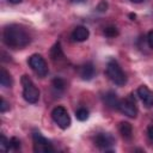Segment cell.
Returning <instances> with one entry per match:
<instances>
[{"label":"cell","mask_w":153,"mask_h":153,"mask_svg":"<svg viewBox=\"0 0 153 153\" xmlns=\"http://www.w3.org/2000/svg\"><path fill=\"white\" fill-rule=\"evenodd\" d=\"M0 149L4 152L10 149V140H7L4 134H1V137H0Z\"/></svg>","instance_id":"obj_18"},{"label":"cell","mask_w":153,"mask_h":153,"mask_svg":"<svg viewBox=\"0 0 153 153\" xmlns=\"http://www.w3.org/2000/svg\"><path fill=\"white\" fill-rule=\"evenodd\" d=\"M53 86H54V88L57 90V91H63V90H65V86H66V82H65V80H62L61 78H55V79L53 80Z\"/></svg>","instance_id":"obj_17"},{"label":"cell","mask_w":153,"mask_h":153,"mask_svg":"<svg viewBox=\"0 0 153 153\" xmlns=\"http://www.w3.org/2000/svg\"><path fill=\"white\" fill-rule=\"evenodd\" d=\"M51 117L53 121L61 128V129H67L71 126V117L68 115V111L63 106H56L51 111Z\"/></svg>","instance_id":"obj_5"},{"label":"cell","mask_w":153,"mask_h":153,"mask_svg":"<svg viewBox=\"0 0 153 153\" xmlns=\"http://www.w3.org/2000/svg\"><path fill=\"white\" fill-rule=\"evenodd\" d=\"M79 74L84 80H91L94 76V67L92 63H85L80 67L79 69Z\"/></svg>","instance_id":"obj_11"},{"label":"cell","mask_w":153,"mask_h":153,"mask_svg":"<svg viewBox=\"0 0 153 153\" xmlns=\"http://www.w3.org/2000/svg\"><path fill=\"white\" fill-rule=\"evenodd\" d=\"M10 2H12V4H19L22 0H8Z\"/></svg>","instance_id":"obj_24"},{"label":"cell","mask_w":153,"mask_h":153,"mask_svg":"<svg viewBox=\"0 0 153 153\" xmlns=\"http://www.w3.org/2000/svg\"><path fill=\"white\" fill-rule=\"evenodd\" d=\"M2 39L7 47L20 49V48L26 47L30 43L31 38H30L29 32L23 26L17 25V24H11L4 29Z\"/></svg>","instance_id":"obj_1"},{"label":"cell","mask_w":153,"mask_h":153,"mask_svg":"<svg viewBox=\"0 0 153 153\" xmlns=\"http://www.w3.org/2000/svg\"><path fill=\"white\" fill-rule=\"evenodd\" d=\"M94 145L103 151H111L115 145V139L109 133H99L94 137Z\"/></svg>","instance_id":"obj_8"},{"label":"cell","mask_w":153,"mask_h":153,"mask_svg":"<svg viewBox=\"0 0 153 153\" xmlns=\"http://www.w3.org/2000/svg\"><path fill=\"white\" fill-rule=\"evenodd\" d=\"M0 84L4 87H11L12 86V78H11L10 73L4 67H1V69H0Z\"/></svg>","instance_id":"obj_14"},{"label":"cell","mask_w":153,"mask_h":153,"mask_svg":"<svg viewBox=\"0 0 153 153\" xmlns=\"http://www.w3.org/2000/svg\"><path fill=\"white\" fill-rule=\"evenodd\" d=\"M117 109H118L122 114H124L126 116L131 117V118L136 117V115H137V109H136L135 99H134L133 97H127V98L120 99Z\"/></svg>","instance_id":"obj_7"},{"label":"cell","mask_w":153,"mask_h":153,"mask_svg":"<svg viewBox=\"0 0 153 153\" xmlns=\"http://www.w3.org/2000/svg\"><path fill=\"white\" fill-rule=\"evenodd\" d=\"M118 130H120L121 135L127 140H129L133 135V128L129 122H121L118 126Z\"/></svg>","instance_id":"obj_13"},{"label":"cell","mask_w":153,"mask_h":153,"mask_svg":"<svg viewBox=\"0 0 153 153\" xmlns=\"http://www.w3.org/2000/svg\"><path fill=\"white\" fill-rule=\"evenodd\" d=\"M8 109H10L8 103H7L4 98H1V102H0V111H1V112H5V111H7Z\"/></svg>","instance_id":"obj_21"},{"label":"cell","mask_w":153,"mask_h":153,"mask_svg":"<svg viewBox=\"0 0 153 153\" xmlns=\"http://www.w3.org/2000/svg\"><path fill=\"white\" fill-rule=\"evenodd\" d=\"M75 117L79 121H86L88 118V111L85 108H80V109H78L75 111Z\"/></svg>","instance_id":"obj_16"},{"label":"cell","mask_w":153,"mask_h":153,"mask_svg":"<svg viewBox=\"0 0 153 153\" xmlns=\"http://www.w3.org/2000/svg\"><path fill=\"white\" fill-rule=\"evenodd\" d=\"M20 148V141L17 139V137H12L10 140V149H13V151H17Z\"/></svg>","instance_id":"obj_20"},{"label":"cell","mask_w":153,"mask_h":153,"mask_svg":"<svg viewBox=\"0 0 153 153\" xmlns=\"http://www.w3.org/2000/svg\"><path fill=\"white\" fill-rule=\"evenodd\" d=\"M147 136H148V140L153 143V126H149L147 128Z\"/></svg>","instance_id":"obj_22"},{"label":"cell","mask_w":153,"mask_h":153,"mask_svg":"<svg viewBox=\"0 0 153 153\" xmlns=\"http://www.w3.org/2000/svg\"><path fill=\"white\" fill-rule=\"evenodd\" d=\"M32 140H33V151L37 153H51L55 151L50 141L47 140L41 133H33Z\"/></svg>","instance_id":"obj_6"},{"label":"cell","mask_w":153,"mask_h":153,"mask_svg":"<svg viewBox=\"0 0 153 153\" xmlns=\"http://www.w3.org/2000/svg\"><path fill=\"white\" fill-rule=\"evenodd\" d=\"M118 102H120V99L117 98V94L115 93V92H108V93H105L104 94V103L109 106V108H116L117 109V106H118Z\"/></svg>","instance_id":"obj_12"},{"label":"cell","mask_w":153,"mask_h":153,"mask_svg":"<svg viewBox=\"0 0 153 153\" xmlns=\"http://www.w3.org/2000/svg\"><path fill=\"white\" fill-rule=\"evenodd\" d=\"M104 33H105V36H108V37H115V36L118 35V31H117V29H116L115 26H108V27L104 30Z\"/></svg>","instance_id":"obj_19"},{"label":"cell","mask_w":153,"mask_h":153,"mask_svg":"<svg viewBox=\"0 0 153 153\" xmlns=\"http://www.w3.org/2000/svg\"><path fill=\"white\" fill-rule=\"evenodd\" d=\"M22 85H23V97L27 103L35 104L39 99V90L36 87L33 81L27 76H22Z\"/></svg>","instance_id":"obj_2"},{"label":"cell","mask_w":153,"mask_h":153,"mask_svg":"<svg viewBox=\"0 0 153 153\" xmlns=\"http://www.w3.org/2000/svg\"><path fill=\"white\" fill-rule=\"evenodd\" d=\"M88 36H90V31L85 26H76L72 32V38L76 42H84L88 38Z\"/></svg>","instance_id":"obj_10"},{"label":"cell","mask_w":153,"mask_h":153,"mask_svg":"<svg viewBox=\"0 0 153 153\" xmlns=\"http://www.w3.org/2000/svg\"><path fill=\"white\" fill-rule=\"evenodd\" d=\"M106 74L109 76V79L114 84H116L118 86H122V85H124L127 82V76H126L124 72L122 71L121 66L115 60H110L108 62V65H106Z\"/></svg>","instance_id":"obj_3"},{"label":"cell","mask_w":153,"mask_h":153,"mask_svg":"<svg viewBox=\"0 0 153 153\" xmlns=\"http://www.w3.org/2000/svg\"><path fill=\"white\" fill-rule=\"evenodd\" d=\"M29 65L31 69L38 75V76H45L48 74V65L45 60L39 54H33L29 57Z\"/></svg>","instance_id":"obj_4"},{"label":"cell","mask_w":153,"mask_h":153,"mask_svg":"<svg viewBox=\"0 0 153 153\" xmlns=\"http://www.w3.org/2000/svg\"><path fill=\"white\" fill-rule=\"evenodd\" d=\"M137 96L140 97V99L147 108L153 106V92L147 86H145V85L140 86L137 88Z\"/></svg>","instance_id":"obj_9"},{"label":"cell","mask_w":153,"mask_h":153,"mask_svg":"<svg viewBox=\"0 0 153 153\" xmlns=\"http://www.w3.org/2000/svg\"><path fill=\"white\" fill-rule=\"evenodd\" d=\"M131 2H135V4H139V2H142L143 0H130Z\"/></svg>","instance_id":"obj_25"},{"label":"cell","mask_w":153,"mask_h":153,"mask_svg":"<svg viewBox=\"0 0 153 153\" xmlns=\"http://www.w3.org/2000/svg\"><path fill=\"white\" fill-rule=\"evenodd\" d=\"M147 41H148V44L151 48H153V30L148 32V36H147Z\"/></svg>","instance_id":"obj_23"},{"label":"cell","mask_w":153,"mask_h":153,"mask_svg":"<svg viewBox=\"0 0 153 153\" xmlns=\"http://www.w3.org/2000/svg\"><path fill=\"white\" fill-rule=\"evenodd\" d=\"M50 55H51V59H53L54 61H56V60H61V59L63 57V54H62V50H61L60 43H56V44L51 48Z\"/></svg>","instance_id":"obj_15"}]
</instances>
